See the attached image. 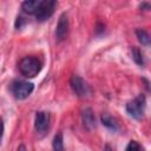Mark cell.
Wrapping results in <instances>:
<instances>
[{"instance_id": "obj_1", "label": "cell", "mask_w": 151, "mask_h": 151, "mask_svg": "<svg viewBox=\"0 0 151 151\" xmlns=\"http://www.w3.org/2000/svg\"><path fill=\"white\" fill-rule=\"evenodd\" d=\"M41 70V63L35 57H25L19 63V71L26 78H34Z\"/></svg>"}, {"instance_id": "obj_2", "label": "cell", "mask_w": 151, "mask_h": 151, "mask_svg": "<svg viewBox=\"0 0 151 151\" xmlns=\"http://www.w3.org/2000/svg\"><path fill=\"white\" fill-rule=\"evenodd\" d=\"M145 106H146V99L144 94H139L134 99L130 100L125 109L126 112L129 113V116H131L134 119H142L144 116V111H145Z\"/></svg>"}, {"instance_id": "obj_3", "label": "cell", "mask_w": 151, "mask_h": 151, "mask_svg": "<svg viewBox=\"0 0 151 151\" xmlns=\"http://www.w3.org/2000/svg\"><path fill=\"white\" fill-rule=\"evenodd\" d=\"M34 85L26 80H14L11 84V92L14 96V98L19 100H24L33 92Z\"/></svg>"}, {"instance_id": "obj_4", "label": "cell", "mask_w": 151, "mask_h": 151, "mask_svg": "<svg viewBox=\"0 0 151 151\" xmlns=\"http://www.w3.org/2000/svg\"><path fill=\"white\" fill-rule=\"evenodd\" d=\"M57 6V1L55 0H44L40 2L37 12H35V18L38 21H46L47 19H50L52 17V14L54 13Z\"/></svg>"}, {"instance_id": "obj_5", "label": "cell", "mask_w": 151, "mask_h": 151, "mask_svg": "<svg viewBox=\"0 0 151 151\" xmlns=\"http://www.w3.org/2000/svg\"><path fill=\"white\" fill-rule=\"evenodd\" d=\"M70 86L73 93L78 97H86L90 93V86L87 83L79 76H72L70 79Z\"/></svg>"}, {"instance_id": "obj_6", "label": "cell", "mask_w": 151, "mask_h": 151, "mask_svg": "<svg viewBox=\"0 0 151 151\" xmlns=\"http://www.w3.org/2000/svg\"><path fill=\"white\" fill-rule=\"evenodd\" d=\"M48 125H50V114L45 111L37 112L35 118H34V129H35V131L39 132V133H44L48 129Z\"/></svg>"}, {"instance_id": "obj_7", "label": "cell", "mask_w": 151, "mask_h": 151, "mask_svg": "<svg viewBox=\"0 0 151 151\" xmlns=\"http://www.w3.org/2000/svg\"><path fill=\"white\" fill-rule=\"evenodd\" d=\"M68 33V18L66 13H63L59 17L58 24H57V28H55V37L58 41L64 40L67 37Z\"/></svg>"}, {"instance_id": "obj_8", "label": "cell", "mask_w": 151, "mask_h": 151, "mask_svg": "<svg viewBox=\"0 0 151 151\" xmlns=\"http://www.w3.org/2000/svg\"><path fill=\"white\" fill-rule=\"evenodd\" d=\"M81 118H83V123H84V126L87 129V130H93L96 129L97 126V122H96V117H94V113L92 111L91 107H86L81 112Z\"/></svg>"}, {"instance_id": "obj_9", "label": "cell", "mask_w": 151, "mask_h": 151, "mask_svg": "<svg viewBox=\"0 0 151 151\" xmlns=\"http://www.w3.org/2000/svg\"><path fill=\"white\" fill-rule=\"evenodd\" d=\"M100 120H101V124H103L106 129H109V130H111V131H113V132L119 129V125H118L117 120H116L112 116H110V114H107V113H103L101 117H100Z\"/></svg>"}, {"instance_id": "obj_10", "label": "cell", "mask_w": 151, "mask_h": 151, "mask_svg": "<svg viewBox=\"0 0 151 151\" xmlns=\"http://www.w3.org/2000/svg\"><path fill=\"white\" fill-rule=\"evenodd\" d=\"M40 2L41 1H39V0H26L21 4V9L26 14H35Z\"/></svg>"}, {"instance_id": "obj_11", "label": "cell", "mask_w": 151, "mask_h": 151, "mask_svg": "<svg viewBox=\"0 0 151 151\" xmlns=\"http://www.w3.org/2000/svg\"><path fill=\"white\" fill-rule=\"evenodd\" d=\"M136 35L138 38V41L142 45H144V46H149L150 45V34L145 29H143V28L136 29Z\"/></svg>"}, {"instance_id": "obj_12", "label": "cell", "mask_w": 151, "mask_h": 151, "mask_svg": "<svg viewBox=\"0 0 151 151\" xmlns=\"http://www.w3.org/2000/svg\"><path fill=\"white\" fill-rule=\"evenodd\" d=\"M131 55H132L133 61H134L137 65H139V66H144V64H145V61H144V57H143L142 51H140L138 47L133 46V47L131 48Z\"/></svg>"}, {"instance_id": "obj_13", "label": "cell", "mask_w": 151, "mask_h": 151, "mask_svg": "<svg viewBox=\"0 0 151 151\" xmlns=\"http://www.w3.org/2000/svg\"><path fill=\"white\" fill-rule=\"evenodd\" d=\"M52 146H53V151H64V138H63L61 132H59L54 136Z\"/></svg>"}, {"instance_id": "obj_14", "label": "cell", "mask_w": 151, "mask_h": 151, "mask_svg": "<svg viewBox=\"0 0 151 151\" xmlns=\"http://www.w3.org/2000/svg\"><path fill=\"white\" fill-rule=\"evenodd\" d=\"M125 151H144V150H143V147L140 146V144L137 140H131L127 144Z\"/></svg>"}, {"instance_id": "obj_15", "label": "cell", "mask_w": 151, "mask_h": 151, "mask_svg": "<svg viewBox=\"0 0 151 151\" xmlns=\"http://www.w3.org/2000/svg\"><path fill=\"white\" fill-rule=\"evenodd\" d=\"M22 24H24V18L19 15V17L17 18V21H15V27L19 29V28H21V27H22Z\"/></svg>"}, {"instance_id": "obj_16", "label": "cell", "mask_w": 151, "mask_h": 151, "mask_svg": "<svg viewBox=\"0 0 151 151\" xmlns=\"http://www.w3.org/2000/svg\"><path fill=\"white\" fill-rule=\"evenodd\" d=\"M4 131H5L4 120H2V118L0 117V144H1V140H2V137H4Z\"/></svg>"}, {"instance_id": "obj_17", "label": "cell", "mask_w": 151, "mask_h": 151, "mask_svg": "<svg viewBox=\"0 0 151 151\" xmlns=\"http://www.w3.org/2000/svg\"><path fill=\"white\" fill-rule=\"evenodd\" d=\"M139 8L143 9V11H149V9L151 8V5H150L149 2H142V4L139 5Z\"/></svg>"}, {"instance_id": "obj_18", "label": "cell", "mask_w": 151, "mask_h": 151, "mask_svg": "<svg viewBox=\"0 0 151 151\" xmlns=\"http://www.w3.org/2000/svg\"><path fill=\"white\" fill-rule=\"evenodd\" d=\"M99 31H101V32L104 31V25H101L100 22L97 24V32H99Z\"/></svg>"}, {"instance_id": "obj_19", "label": "cell", "mask_w": 151, "mask_h": 151, "mask_svg": "<svg viewBox=\"0 0 151 151\" xmlns=\"http://www.w3.org/2000/svg\"><path fill=\"white\" fill-rule=\"evenodd\" d=\"M18 151H27V150H26V146H25L24 144H21V145H19Z\"/></svg>"}, {"instance_id": "obj_20", "label": "cell", "mask_w": 151, "mask_h": 151, "mask_svg": "<svg viewBox=\"0 0 151 151\" xmlns=\"http://www.w3.org/2000/svg\"><path fill=\"white\" fill-rule=\"evenodd\" d=\"M104 151H112V149H111V146H110V145H105Z\"/></svg>"}]
</instances>
